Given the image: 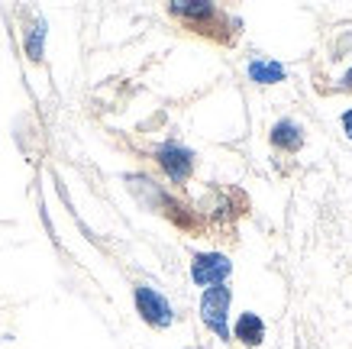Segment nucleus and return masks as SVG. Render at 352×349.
<instances>
[{"mask_svg":"<svg viewBox=\"0 0 352 349\" xmlns=\"http://www.w3.org/2000/svg\"><path fill=\"white\" fill-rule=\"evenodd\" d=\"M230 272H233V262L220 253H201V255H194V262H191V278L204 288L223 285L226 278H230Z\"/></svg>","mask_w":352,"mask_h":349,"instance_id":"f03ea898","label":"nucleus"},{"mask_svg":"<svg viewBox=\"0 0 352 349\" xmlns=\"http://www.w3.org/2000/svg\"><path fill=\"white\" fill-rule=\"evenodd\" d=\"M43 43H45V20H36L30 36H26V55H30L32 62L43 59Z\"/></svg>","mask_w":352,"mask_h":349,"instance_id":"1a4fd4ad","label":"nucleus"},{"mask_svg":"<svg viewBox=\"0 0 352 349\" xmlns=\"http://www.w3.org/2000/svg\"><path fill=\"white\" fill-rule=\"evenodd\" d=\"M171 13H178L184 20H210V17H217V7L207 0H175Z\"/></svg>","mask_w":352,"mask_h":349,"instance_id":"0eeeda50","label":"nucleus"},{"mask_svg":"<svg viewBox=\"0 0 352 349\" xmlns=\"http://www.w3.org/2000/svg\"><path fill=\"white\" fill-rule=\"evenodd\" d=\"M342 87H352V68L346 72V78H342Z\"/></svg>","mask_w":352,"mask_h":349,"instance_id":"9b49d317","label":"nucleus"},{"mask_svg":"<svg viewBox=\"0 0 352 349\" xmlns=\"http://www.w3.org/2000/svg\"><path fill=\"white\" fill-rule=\"evenodd\" d=\"M342 129H346V136L352 139V110H346V114H342Z\"/></svg>","mask_w":352,"mask_h":349,"instance_id":"9d476101","label":"nucleus"},{"mask_svg":"<svg viewBox=\"0 0 352 349\" xmlns=\"http://www.w3.org/2000/svg\"><path fill=\"white\" fill-rule=\"evenodd\" d=\"M249 78L258 81V85H278V81H285V68H281L278 62L252 59V62H249Z\"/></svg>","mask_w":352,"mask_h":349,"instance_id":"6e6552de","label":"nucleus"},{"mask_svg":"<svg viewBox=\"0 0 352 349\" xmlns=\"http://www.w3.org/2000/svg\"><path fill=\"white\" fill-rule=\"evenodd\" d=\"M236 339L245 343V346H258V343L265 339V324H262V317L245 310L243 317L236 320Z\"/></svg>","mask_w":352,"mask_h":349,"instance_id":"423d86ee","label":"nucleus"},{"mask_svg":"<svg viewBox=\"0 0 352 349\" xmlns=\"http://www.w3.org/2000/svg\"><path fill=\"white\" fill-rule=\"evenodd\" d=\"M272 146L285 149V152H298L304 146V127L298 120H278L272 127Z\"/></svg>","mask_w":352,"mask_h":349,"instance_id":"39448f33","label":"nucleus"},{"mask_svg":"<svg viewBox=\"0 0 352 349\" xmlns=\"http://www.w3.org/2000/svg\"><path fill=\"white\" fill-rule=\"evenodd\" d=\"M159 165L168 171L171 181H184L194 169V152L178 146V142H165V146L159 149Z\"/></svg>","mask_w":352,"mask_h":349,"instance_id":"20e7f679","label":"nucleus"},{"mask_svg":"<svg viewBox=\"0 0 352 349\" xmlns=\"http://www.w3.org/2000/svg\"><path fill=\"white\" fill-rule=\"evenodd\" d=\"M226 310H230V288H226V285L207 288V291H204V297H201V317H204V324L214 330L220 339H230Z\"/></svg>","mask_w":352,"mask_h":349,"instance_id":"f257e3e1","label":"nucleus"},{"mask_svg":"<svg viewBox=\"0 0 352 349\" xmlns=\"http://www.w3.org/2000/svg\"><path fill=\"white\" fill-rule=\"evenodd\" d=\"M136 307H139V314H142V320H146V324H152V327H168L171 320H175L171 304L159 295V291H155V288H149V285H139L136 288Z\"/></svg>","mask_w":352,"mask_h":349,"instance_id":"7ed1b4c3","label":"nucleus"}]
</instances>
